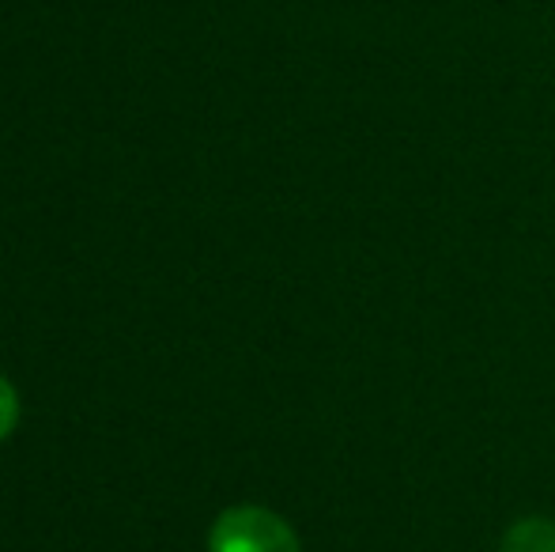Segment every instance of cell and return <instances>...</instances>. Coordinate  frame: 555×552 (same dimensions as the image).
Wrapping results in <instances>:
<instances>
[{"label":"cell","mask_w":555,"mask_h":552,"mask_svg":"<svg viewBox=\"0 0 555 552\" xmlns=\"http://www.w3.org/2000/svg\"><path fill=\"white\" fill-rule=\"evenodd\" d=\"M503 552H555V523L548 518H521L506 530Z\"/></svg>","instance_id":"7a4b0ae2"},{"label":"cell","mask_w":555,"mask_h":552,"mask_svg":"<svg viewBox=\"0 0 555 552\" xmlns=\"http://www.w3.org/2000/svg\"><path fill=\"white\" fill-rule=\"evenodd\" d=\"M15 420H20V398H15L12 383H8L4 375H0V442L12 435Z\"/></svg>","instance_id":"3957f363"},{"label":"cell","mask_w":555,"mask_h":552,"mask_svg":"<svg viewBox=\"0 0 555 552\" xmlns=\"http://www.w3.org/2000/svg\"><path fill=\"white\" fill-rule=\"evenodd\" d=\"M208 552H302L295 530L269 508H231L216 518Z\"/></svg>","instance_id":"6da1fadb"}]
</instances>
